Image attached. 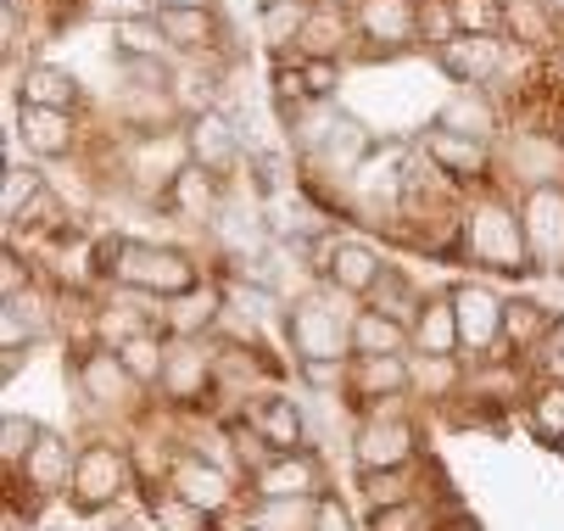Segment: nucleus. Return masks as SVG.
<instances>
[{
	"label": "nucleus",
	"instance_id": "17",
	"mask_svg": "<svg viewBox=\"0 0 564 531\" xmlns=\"http://www.w3.org/2000/svg\"><path fill=\"white\" fill-rule=\"evenodd\" d=\"M23 96H29V107H51V112H67L78 101V90H73V79L62 67H29Z\"/></svg>",
	"mask_w": 564,
	"mask_h": 531
},
{
	"label": "nucleus",
	"instance_id": "19",
	"mask_svg": "<svg viewBox=\"0 0 564 531\" xmlns=\"http://www.w3.org/2000/svg\"><path fill=\"white\" fill-rule=\"evenodd\" d=\"M313 465L307 459H291V453H285V459L280 465H269L263 476H258V492L263 498H302V492H313Z\"/></svg>",
	"mask_w": 564,
	"mask_h": 531
},
{
	"label": "nucleus",
	"instance_id": "32",
	"mask_svg": "<svg viewBox=\"0 0 564 531\" xmlns=\"http://www.w3.org/2000/svg\"><path fill=\"white\" fill-rule=\"evenodd\" d=\"M156 520H163L169 531H202L207 525V509H196L185 498H156Z\"/></svg>",
	"mask_w": 564,
	"mask_h": 531
},
{
	"label": "nucleus",
	"instance_id": "38",
	"mask_svg": "<svg viewBox=\"0 0 564 531\" xmlns=\"http://www.w3.org/2000/svg\"><path fill=\"white\" fill-rule=\"evenodd\" d=\"M313 531H352V520H347V509L336 498H325V503L313 509Z\"/></svg>",
	"mask_w": 564,
	"mask_h": 531
},
{
	"label": "nucleus",
	"instance_id": "44",
	"mask_svg": "<svg viewBox=\"0 0 564 531\" xmlns=\"http://www.w3.org/2000/svg\"><path fill=\"white\" fill-rule=\"evenodd\" d=\"M252 531H258V525H252Z\"/></svg>",
	"mask_w": 564,
	"mask_h": 531
},
{
	"label": "nucleus",
	"instance_id": "16",
	"mask_svg": "<svg viewBox=\"0 0 564 531\" xmlns=\"http://www.w3.org/2000/svg\"><path fill=\"white\" fill-rule=\"evenodd\" d=\"M258 431H263V442H269L274 453H296V447H302V414H296V403H291V398L263 403V409H258Z\"/></svg>",
	"mask_w": 564,
	"mask_h": 531
},
{
	"label": "nucleus",
	"instance_id": "33",
	"mask_svg": "<svg viewBox=\"0 0 564 531\" xmlns=\"http://www.w3.org/2000/svg\"><path fill=\"white\" fill-rule=\"evenodd\" d=\"M531 420H536V431H542V436H564V387H558V381L536 398Z\"/></svg>",
	"mask_w": 564,
	"mask_h": 531
},
{
	"label": "nucleus",
	"instance_id": "42",
	"mask_svg": "<svg viewBox=\"0 0 564 531\" xmlns=\"http://www.w3.org/2000/svg\"><path fill=\"white\" fill-rule=\"evenodd\" d=\"M169 7H180V12H202L207 0H169Z\"/></svg>",
	"mask_w": 564,
	"mask_h": 531
},
{
	"label": "nucleus",
	"instance_id": "27",
	"mask_svg": "<svg viewBox=\"0 0 564 531\" xmlns=\"http://www.w3.org/2000/svg\"><path fill=\"white\" fill-rule=\"evenodd\" d=\"M307 29V12H302V0H269L263 7V40L269 45H285L291 34Z\"/></svg>",
	"mask_w": 564,
	"mask_h": 531
},
{
	"label": "nucleus",
	"instance_id": "14",
	"mask_svg": "<svg viewBox=\"0 0 564 531\" xmlns=\"http://www.w3.org/2000/svg\"><path fill=\"white\" fill-rule=\"evenodd\" d=\"M78 381H85V392H90L96 403H118V398L129 392V369H123L118 353H90L85 369H78Z\"/></svg>",
	"mask_w": 564,
	"mask_h": 531
},
{
	"label": "nucleus",
	"instance_id": "2",
	"mask_svg": "<svg viewBox=\"0 0 564 531\" xmlns=\"http://www.w3.org/2000/svg\"><path fill=\"white\" fill-rule=\"evenodd\" d=\"M352 453H358L364 476H375V470H402V465L414 459V431L402 425V420H369V425L358 431Z\"/></svg>",
	"mask_w": 564,
	"mask_h": 531
},
{
	"label": "nucleus",
	"instance_id": "23",
	"mask_svg": "<svg viewBox=\"0 0 564 531\" xmlns=\"http://www.w3.org/2000/svg\"><path fill=\"white\" fill-rule=\"evenodd\" d=\"M431 158L447 163V169H458V174H480V145H475L469 134L436 129V134H431Z\"/></svg>",
	"mask_w": 564,
	"mask_h": 531
},
{
	"label": "nucleus",
	"instance_id": "39",
	"mask_svg": "<svg viewBox=\"0 0 564 531\" xmlns=\"http://www.w3.org/2000/svg\"><path fill=\"white\" fill-rule=\"evenodd\" d=\"M547 353H542V364H547V375L564 387V330H547V342H542Z\"/></svg>",
	"mask_w": 564,
	"mask_h": 531
},
{
	"label": "nucleus",
	"instance_id": "35",
	"mask_svg": "<svg viewBox=\"0 0 564 531\" xmlns=\"http://www.w3.org/2000/svg\"><path fill=\"white\" fill-rule=\"evenodd\" d=\"M369 498H375V509H386V503H409V492H402V476H397V470H391V476L375 470V476H369Z\"/></svg>",
	"mask_w": 564,
	"mask_h": 531
},
{
	"label": "nucleus",
	"instance_id": "4",
	"mask_svg": "<svg viewBox=\"0 0 564 531\" xmlns=\"http://www.w3.org/2000/svg\"><path fill=\"white\" fill-rule=\"evenodd\" d=\"M469 247L487 258L492 269H525V241H520V224L503 213H480L469 224Z\"/></svg>",
	"mask_w": 564,
	"mask_h": 531
},
{
	"label": "nucleus",
	"instance_id": "24",
	"mask_svg": "<svg viewBox=\"0 0 564 531\" xmlns=\"http://www.w3.org/2000/svg\"><path fill=\"white\" fill-rule=\"evenodd\" d=\"M118 358H123V369L134 375V381H156V375L169 369V353L156 347L151 336H129V342L118 347Z\"/></svg>",
	"mask_w": 564,
	"mask_h": 531
},
{
	"label": "nucleus",
	"instance_id": "34",
	"mask_svg": "<svg viewBox=\"0 0 564 531\" xmlns=\"http://www.w3.org/2000/svg\"><path fill=\"white\" fill-rule=\"evenodd\" d=\"M503 330H509L514 342H536V336L547 330V319L536 314V302H514V308L503 314Z\"/></svg>",
	"mask_w": 564,
	"mask_h": 531
},
{
	"label": "nucleus",
	"instance_id": "1",
	"mask_svg": "<svg viewBox=\"0 0 564 531\" xmlns=\"http://www.w3.org/2000/svg\"><path fill=\"white\" fill-rule=\"evenodd\" d=\"M118 274L129 285H145V291H191L196 285V269L180 252H163V247H123Z\"/></svg>",
	"mask_w": 564,
	"mask_h": 531
},
{
	"label": "nucleus",
	"instance_id": "28",
	"mask_svg": "<svg viewBox=\"0 0 564 531\" xmlns=\"http://www.w3.org/2000/svg\"><path fill=\"white\" fill-rule=\"evenodd\" d=\"M163 34L174 40V45H207V34H213V23H207V12H180V7H163Z\"/></svg>",
	"mask_w": 564,
	"mask_h": 531
},
{
	"label": "nucleus",
	"instance_id": "37",
	"mask_svg": "<svg viewBox=\"0 0 564 531\" xmlns=\"http://www.w3.org/2000/svg\"><path fill=\"white\" fill-rule=\"evenodd\" d=\"M34 191H40V180L23 174V169H12V180H7V213L18 218V213H23V196H34Z\"/></svg>",
	"mask_w": 564,
	"mask_h": 531
},
{
	"label": "nucleus",
	"instance_id": "9",
	"mask_svg": "<svg viewBox=\"0 0 564 531\" xmlns=\"http://www.w3.org/2000/svg\"><path fill=\"white\" fill-rule=\"evenodd\" d=\"M442 62L458 73L464 85H487L492 73L503 67V51H498V40H453V45L442 51Z\"/></svg>",
	"mask_w": 564,
	"mask_h": 531
},
{
	"label": "nucleus",
	"instance_id": "10",
	"mask_svg": "<svg viewBox=\"0 0 564 531\" xmlns=\"http://www.w3.org/2000/svg\"><path fill=\"white\" fill-rule=\"evenodd\" d=\"M414 342H420L431 358H447V353L458 347V314H453V296H447V302H420Z\"/></svg>",
	"mask_w": 564,
	"mask_h": 531
},
{
	"label": "nucleus",
	"instance_id": "12",
	"mask_svg": "<svg viewBox=\"0 0 564 531\" xmlns=\"http://www.w3.org/2000/svg\"><path fill=\"white\" fill-rule=\"evenodd\" d=\"M330 280L347 285V291H375V285H380V263H375L369 247L336 241V247H330Z\"/></svg>",
	"mask_w": 564,
	"mask_h": 531
},
{
	"label": "nucleus",
	"instance_id": "5",
	"mask_svg": "<svg viewBox=\"0 0 564 531\" xmlns=\"http://www.w3.org/2000/svg\"><path fill=\"white\" fill-rule=\"evenodd\" d=\"M123 481H129V470L118 459V447H90L85 459H78V470H73V487H78V503H85V509L118 498Z\"/></svg>",
	"mask_w": 564,
	"mask_h": 531
},
{
	"label": "nucleus",
	"instance_id": "7",
	"mask_svg": "<svg viewBox=\"0 0 564 531\" xmlns=\"http://www.w3.org/2000/svg\"><path fill=\"white\" fill-rule=\"evenodd\" d=\"M525 247L536 258H558L564 252V196L558 191H536L525 202Z\"/></svg>",
	"mask_w": 564,
	"mask_h": 531
},
{
	"label": "nucleus",
	"instance_id": "30",
	"mask_svg": "<svg viewBox=\"0 0 564 531\" xmlns=\"http://www.w3.org/2000/svg\"><path fill=\"white\" fill-rule=\"evenodd\" d=\"M336 40H341V18H336V12H313V18H307L302 45H307L313 56H330V51H336Z\"/></svg>",
	"mask_w": 564,
	"mask_h": 531
},
{
	"label": "nucleus",
	"instance_id": "13",
	"mask_svg": "<svg viewBox=\"0 0 564 531\" xmlns=\"http://www.w3.org/2000/svg\"><path fill=\"white\" fill-rule=\"evenodd\" d=\"M23 134H29V145L40 151V158H62V151L73 145V118L51 112V107H29L23 112Z\"/></svg>",
	"mask_w": 564,
	"mask_h": 531
},
{
	"label": "nucleus",
	"instance_id": "43",
	"mask_svg": "<svg viewBox=\"0 0 564 531\" xmlns=\"http://www.w3.org/2000/svg\"><path fill=\"white\" fill-rule=\"evenodd\" d=\"M7 531H23V514H18V509L7 514Z\"/></svg>",
	"mask_w": 564,
	"mask_h": 531
},
{
	"label": "nucleus",
	"instance_id": "41",
	"mask_svg": "<svg viewBox=\"0 0 564 531\" xmlns=\"http://www.w3.org/2000/svg\"><path fill=\"white\" fill-rule=\"evenodd\" d=\"M307 96H330V62H313L307 67Z\"/></svg>",
	"mask_w": 564,
	"mask_h": 531
},
{
	"label": "nucleus",
	"instance_id": "8",
	"mask_svg": "<svg viewBox=\"0 0 564 531\" xmlns=\"http://www.w3.org/2000/svg\"><path fill=\"white\" fill-rule=\"evenodd\" d=\"M358 23H364L369 40L402 45V40H414V29H420V7H414V0H364Z\"/></svg>",
	"mask_w": 564,
	"mask_h": 531
},
{
	"label": "nucleus",
	"instance_id": "22",
	"mask_svg": "<svg viewBox=\"0 0 564 531\" xmlns=\"http://www.w3.org/2000/svg\"><path fill=\"white\" fill-rule=\"evenodd\" d=\"M453 23L475 40H492L503 29V0H453Z\"/></svg>",
	"mask_w": 564,
	"mask_h": 531
},
{
	"label": "nucleus",
	"instance_id": "18",
	"mask_svg": "<svg viewBox=\"0 0 564 531\" xmlns=\"http://www.w3.org/2000/svg\"><path fill=\"white\" fill-rule=\"evenodd\" d=\"M191 151H196L207 169H229V163H235V134H229V123L213 118V112H202L196 129H191Z\"/></svg>",
	"mask_w": 564,
	"mask_h": 531
},
{
	"label": "nucleus",
	"instance_id": "36",
	"mask_svg": "<svg viewBox=\"0 0 564 531\" xmlns=\"http://www.w3.org/2000/svg\"><path fill=\"white\" fill-rule=\"evenodd\" d=\"M34 442H40V436H34V425H29V420H7V465H18Z\"/></svg>",
	"mask_w": 564,
	"mask_h": 531
},
{
	"label": "nucleus",
	"instance_id": "21",
	"mask_svg": "<svg viewBox=\"0 0 564 531\" xmlns=\"http://www.w3.org/2000/svg\"><path fill=\"white\" fill-rule=\"evenodd\" d=\"M442 129H453V134H487L492 129V107L480 101L475 90H458L453 101H447V112H442Z\"/></svg>",
	"mask_w": 564,
	"mask_h": 531
},
{
	"label": "nucleus",
	"instance_id": "29",
	"mask_svg": "<svg viewBox=\"0 0 564 531\" xmlns=\"http://www.w3.org/2000/svg\"><path fill=\"white\" fill-rule=\"evenodd\" d=\"M163 23H145V18H129V23H118V51H129V56H156L163 51Z\"/></svg>",
	"mask_w": 564,
	"mask_h": 531
},
{
	"label": "nucleus",
	"instance_id": "15",
	"mask_svg": "<svg viewBox=\"0 0 564 531\" xmlns=\"http://www.w3.org/2000/svg\"><path fill=\"white\" fill-rule=\"evenodd\" d=\"M174 498H185V503H196V509H224L229 481H224V470H207V465H180V470H174Z\"/></svg>",
	"mask_w": 564,
	"mask_h": 531
},
{
	"label": "nucleus",
	"instance_id": "26",
	"mask_svg": "<svg viewBox=\"0 0 564 531\" xmlns=\"http://www.w3.org/2000/svg\"><path fill=\"white\" fill-rule=\"evenodd\" d=\"M402 381H409V369H402L397 353H375V358L358 364V387L364 392H397Z\"/></svg>",
	"mask_w": 564,
	"mask_h": 531
},
{
	"label": "nucleus",
	"instance_id": "11",
	"mask_svg": "<svg viewBox=\"0 0 564 531\" xmlns=\"http://www.w3.org/2000/svg\"><path fill=\"white\" fill-rule=\"evenodd\" d=\"M23 470H29V481H34L40 492H56V487L67 481V470H73V453H67V442H62V436H51V431H45V436L29 447Z\"/></svg>",
	"mask_w": 564,
	"mask_h": 531
},
{
	"label": "nucleus",
	"instance_id": "25",
	"mask_svg": "<svg viewBox=\"0 0 564 531\" xmlns=\"http://www.w3.org/2000/svg\"><path fill=\"white\" fill-rule=\"evenodd\" d=\"M202 375H207V353H202V347H185V353H174V358H169L163 381H169V392H174V398H196Z\"/></svg>",
	"mask_w": 564,
	"mask_h": 531
},
{
	"label": "nucleus",
	"instance_id": "20",
	"mask_svg": "<svg viewBox=\"0 0 564 531\" xmlns=\"http://www.w3.org/2000/svg\"><path fill=\"white\" fill-rule=\"evenodd\" d=\"M402 342H409V330H402L397 319H386V314H358V325H352V347H358L364 358H375V353H397Z\"/></svg>",
	"mask_w": 564,
	"mask_h": 531
},
{
	"label": "nucleus",
	"instance_id": "6",
	"mask_svg": "<svg viewBox=\"0 0 564 531\" xmlns=\"http://www.w3.org/2000/svg\"><path fill=\"white\" fill-rule=\"evenodd\" d=\"M291 330H296V353L302 358H341V347L352 342V330H341V319L325 314L318 302H302Z\"/></svg>",
	"mask_w": 564,
	"mask_h": 531
},
{
	"label": "nucleus",
	"instance_id": "3",
	"mask_svg": "<svg viewBox=\"0 0 564 531\" xmlns=\"http://www.w3.org/2000/svg\"><path fill=\"white\" fill-rule=\"evenodd\" d=\"M453 314H458V342L469 347H492L503 336V302L487 291V285H458L453 291Z\"/></svg>",
	"mask_w": 564,
	"mask_h": 531
},
{
	"label": "nucleus",
	"instance_id": "31",
	"mask_svg": "<svg viewBox=\"0 0 564 531\" xmlns=\"http://www.w3.org/2000/svg\"><path fill=\"white\" fill-rule=\"evenodd\" d=\"M375 531H431V520L420 503H386L375 509Z\"/></svg>",
	"mask_w": 564,
	"mask_h": 531
},
{
	"label": "nucleus",
	"instance_id": "40",
	"mask_svg": "<svg viewBox=\"0 0 564 531\" xmlns=\"http://www.w3.org/2000/svg\"><path fill=\"white\" fill-rule=\"evenodd\" d=\"M140 7H145V0H96V12H107V18H118V23L140 18Z\"/></svg>",
	"mask_w": 564,
	"mask_h": 531
}]
</instances>
